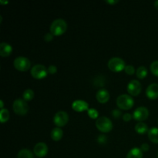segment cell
Wrapping results in <instances>:
<instances>
[{
  "label": "cell",
  "mask_w": 158,
  "mask_h": 158,
  "mask_svg": "<svg viewBox=\"0 0 158 158\" xmlns=\"http://www.w3.org/2000/svg\"><path fill=\"white\" fill-rule=\"evenodd\" d=\"M67 29V23L63 19H55L51 24L49 30L54 36H60L66 32Z\"/></svg>",
  "instance_id": "6da1fadb"
},
{
  "label": "cell",
  "mask_w": 158,
  "mask_h": 158,
  "mask_svg": "<svg viewBox=\"0 0 158 158\" xmlns=\"http://www.w3.org/2000/svg\"><path fill=\"white\" fill-rule=\"evenodd\" d=\"M116 103H117V106L120 110H128L134 106V100L128 94H122L117 97Z\"/></svg>",
  "instance_id": "7a4b0ae2"
},
{
  "label": "cell",
  "mask_w": 158,
  "mask_h": 158,
  "mask_svg": "<svg viewBox=\"0 0 158 158\" xmlns=\"http://www.w3.org/2000/svg\"><path fill=\"white\" fill-rule=\"evenodd\" d=\"M96 127L102 133H109L113 129L112 121L106 117H99L96 120Z\"/></svg>",
  "instance_id": "3957f363"
},
{
  "label": "cell",
  "mask_w": 158,
  "mask_h": 158,
  "mask_svg": "<svg viewBox=\"0 0 158 158\" xmlns=\"http://www.w3.org/2000/svg\"><path fill=\"white\" fill-rule=\"evenodd\" d=\"M12 109H13L14 113L17 115L24 116L29 111V106L26 101H25L23 99H16L13 102Z\"/></svg>",
  "instance_id": "277c9868"
},
{
  "label": "cell",
  "mask_w": 158,
  "mask_h": 158,
  "mask_svg": "<svg viewBox=\"0 0 158 158\" xmlns=\"http://www.w3.org/2000/svg\"><path fill=\"white\" fill-rule=\"evenodd\" d=\"M13 66L15 69L21 72H25L30 69L31 62L28 58L24 56H19L14 60Z\"/></svg>",
  "instance_id": "5b68a950"
},
{
  "label": "cell",
  "mask_w": 158,
  "mask_h": 158,
  "mask_svg": "<svg viewBox=\"0 0 158 158\" xmlns=\"http://www.w3.org/2000/svg\"><path fill=\"white\" fill-rule=\"evenodd\" d=\"M126 67L124 60L119 57L111 58L108 62V68L114 73H118L123 70Z\"/></svg>",
  "instance_id": "8992f818"
},
{
  "label": "cell",
  "mask_w": 158,
  "mask_h": 158,
  "mask_svg": "<svg viewBox=\"0 0 158 158\" xmlns=\"http://www.w3.org/2000/svg\"><path fill=\"white\" fill-rule=\"evenodd\" d=\"M48 74L47 68L43 65H35L31 69V76L36 80H42L46 77Z\"/></svg>",
  "instance_id": "52a82bcc"
},
{
  "label": "cell",
  "mask_w": 158,
  "mask_h": 158,
  "mask_svg": "<svg viewBox=\"0 0 158 158\" xmlns=\"http://www.w3.org/2000/svg\"><path fill=\"white\" fill-rule=\"evenodd\" d=\"M68 121H69V115L65 111H58L54 116V124L57 126V127L60 128L66 126Z\"/></svg>",
  "instance_id": "ba28073f"
},
{
  "label": "cell",
  "mask_w": 158,
  "mask_h": 158,
  "mask_svg": "<svg viewBox=\"0 0 158 158\" xmlns=\"http://www.w3.org/2000/svg\"><path fill=\"white\" fill-rule=\"evenodd\" d=\"M148 117H149V110H148V108L144 107V106L137 107L133 114V118L139 122H142L147 120Z\"/></svg>",
  "instance_id": "9c48e42d"
},
{
  "label": "cell",
  "mask_w": 158,
  "mask_h": 158,
  "mask_svg": "<svg viewBox=\"0 0 158 158\" xmlns=\"http://www.w3.org/2000/svg\"><path fill=\"white\" fill-rule=\"evenodd\" d=\"M142 89L141 83L138 80H133L128 83L127 85V92L129 94L133 97H137L140 94Z\"/></svg>",
  "instance_id": "30bf717a"
},
{
  "label": "cell",
  "mask_w": 158,
  "mask_h": 158,
  "mask_svg": "<svg viewBox=\"0 0 158 158\" xmlns=\"http://www.w3.org/2000/svg\"><path fill=\"white\" fill-rule=\"evenodd\" d=\"M33 152L35 155H36L38 157H43L46 156L48 154V147L43 142H40L36 143L34 147Z\"/></svg>",
  "instance_id": "8fae6325"
},
{
  "label": "cell",
  "mask_w": 158,
  "mask_h": 158,
  "mask_svg": "<svg viewBox=\"0 0 158 158\" xmlns=\"http://www.w3.org/2000/svg\"><path fill=\"white\" fill-rule=\"evenodd\" d=\"M72 109L76 112H83L89 110V104L87 102L82 100H77L73 102Z\"/></svg>",
  "instance_id": "7c38bea8"
},
{
  "label": "cell",
  "mask_w": 158,
  "mask_h": 158,
  "mask_svg": "<svg viewBox=\"0 0 158 158\" xmlns=\"http://www.w3.org/2000/svg\"><path fill=\"white\" fill-rule=\"evenodd\" d=\"M146 96L150 100H156L158 98L157 83H152L148 86L146 89Z\"/></svg>",
  "instance_id": "4fadbf2b"
},
{
  "label": "cell",
  "mask_w": 158,
  "mask_h": 158,
  "mask_svg": "<svg viewBox=\"0 0 158 158\" xmlns=\"http://www.w3.org/2000/svg\"><path fill=\"white\" fill-rule=\"evenodd\" d=\"M110 94L106 89H101L100 90L97 91V95H96V98H97V100L100 103H106L109 101L110 100Z\"/></svg>",
  "instance_id": "5bb4252c"
},
{
  "label": "cell",
  "mask_w": 158,
  "mask_h": 158,
  "mask_svg": "<svg viewBox=\"0 0 158 158\" xmlns=\"http://www.w3.org/2000/svg\"><path fill=\"white\" fill-rule=\"evenodd\" d=\"M12 52V47L7 43H2L0 44V56L2 57H7Z\"/></svg>",
  "instance_id": "9a60e30c"
},
{
  "label": "cell",
  "mask_w": 158,
  "mask_h": 158,
  "mask_svg": "<svg viewBox=\"0 0 158 158\" xmlns=\"http://www.w3.org/2000/svg\"><path fill=\"white\" fill-rule=\"evenodd\" d=\"M148 138L152 143H158V128L152 127L148 131Z\"/></svg>",
  "instance_id": "2e32d148"
},
{
  "label": "cell",
  "mask_w": 158,
  "mask_h": 158,
  "mask_svg": "<svg viewBox=\"0 0 158 158\" xmlns=\"http://www.w3.org/2000/svg\"><path fill=\"white\" fill-rule=\"evenodd\" d=\"M127 158H143V151L140 148H134L128 152Z\"/></svg>",
  "instance_id": "e0dca14e"
},
{
  "label": "cell",
  "mask_w": 158,
  "mask_h": 158,
  "mask_svg": "<svg viewBox=\"0 0 158 158\" xmlns=\"http://www.w3.org/2000/svg\"><path fill=\"white\" fill-rule=\"evenodd\" d=\"M63 131L60 127H55L51 131V138L54 141H59L63 138Z\"/></svg>",
  "instance_id": "ac0fdd59"
},
{
  "label": "cell",
  "mask_w": 158,
  "mask_h": 158,
  "mask_svg": "<svg viewBox=\"0 0 158 158\" xmlns=\"http://www.w3.org/2000/svg\"><path fill=\"white\" fill-rule=\"evenodd\" d=\"M134 128H135L136 132L138 133L139 134H144L149 131L146 123H143V122H139L138 123L136 124Z\"/></svg>",
  "instance_id": "d6986e66"
},
{
  "label": "cell",
  "mask_w": 158,
  "mask_h": 158,
  "mask_svg": "<svg viewBox=\"0 0 158 158\" xmlns=\"http://www.w3.org/2000/svg\"><path fill=\"white\" fill-rule=\"evenodd\" d=\"M17 158H34L33 154L29 149H22L19 151Z\"/></svg>",
  "instance_id": "ffe728a7"
},
{
  "label": "cell",
  "mask_w": 158,
  "mask_h": 158,
  "mask_svg": "<svg viewBox=\"0 0 158 158\" xmlns=\"http://www.w3.org/2000/svg\"><path fill=\"white\" fill-rule=\"evenodd\" d=\"M136 75H137L138 79L143 80L148 75V69H147V68L145 66H140V67L137 68V71H136Z\"/></svg>",
  "instance_id": "44dd1931"
},
{
  "label": "cell",
  "mask_w": 158,
  "mask_h": 158,
  "mask_svg": "<svg viewBox=\"0 0 158 158\" xmlns=\"http://www.w3.org/2000/svg\"><path fill=\"white\" fill-rule=\"evenodd\" d=\"M34 92L32 89H27L23 92V99L25 101H31L34 98Z\"/></svg>",
  "instance_id": "7402d4cb"
},
{
  "label": "cell",
  "mask_w": 158,
  "mask_h": 158,
  "mask_svg": "<svg viewBox=\"0 0 158 158\" xmlns=\"http://www.w3.org/2000/svg\"><path fill=\"white\" fill-rule=\"evenodd\" d=\"M9 110L7 109H2L0 111V121L2 123H4L7 122L9 119Z\"/></svg>",
  "instance_id": "603a6c76"
},
{
  "label": "cell",
  "mask_w": 158,
  "mask_h": 158,
  "mask_svg": "<svg viewBox=\"0 0 158 158\" xmlns=\"http://www.w3.org/2000/svg\"><path fill=\"white\" fill-rule=\"evenodd\" d=\"M87 114L88 116L90 117L91 119H98L99 118V113L98 111L96 109H94V108H90L87 110Z\"/></svg>",
  "instance_id": "cb8c5ba5"
},
{
  "label": "cell",
  "mask_w": 158,
  "mask_h": 158,
  "mask_svg": "<svg viewBox=\"0 0 158 158\" xmlns=\"http://www.w3.org/2000/svg\"><path fill=\"white\" fill-rule=\"evenodd\" d=\"M151 71L154 76L158 77V60L154 61L151 64Z\"/></svg>",
  "instance_id": "d4e9b609"
},
{
  "label": "cell",
  "mask_w": 158,
  "mask_h": 158,
  "mask_svg": "<svg viewBox=\"0 0 158 158\" xmlns=\"http://www.w3.org/2000/svg\"><path fill=\"white\" fill-rule=\"evenodd\" d=\"M124 71L127 75L130 76L134 75L135 73V69H134V66H132V65H127V66H126Z\"/></svg>",
  "instance_id": "484cf974"
},
{
  "label": "cell",
  "mask_w": 158,
  "mask_h": 158,
  "mask_svg": "<svg viewBox=\"0 0 158 158\" xmlns=\"http://www.w3.org/2000/svg\"><path fill=\"white\" fill-rule=\"evenodd\" d=\"M97 142L100 144H104L107 142V137L105 135H100L97 138Z\"/></svg>",
  "instance_id": "4316f807"
},
{
  "label": "cell",
  "mask_w": 158,
  "mask_h": 158,
  "mask_svg": "<svg viewBox=\"0 0 158 158\" xmlns=\"http://www.w3.org/2000/svg\"><path fill=\"white\" fill-rule=\"evenodd\" d=\"M47 70H48V73L53 75V74L56 73L57 67L56 66H54V65H50V66L47 68Z\"/></svg>",
  "instance_id": "83f0119b"
},
{
  "label": "cell",
  "mask_w": 158,
  "mask_h": 158,
  "mask_svg": "<svg viewBox=\"0 0 158 158\" xmlns=\"http://www.w3.org/2000/svg\"><path fill=\"white\" fill-rule=\"evenodd\" d=\"M53 37H54V35H52L51 32H48V33H46V35H44L43 39H44L45 41L47 42V43H49V42H51L52 40H53Z\"/></svg>",
  "instance_id": "f1b7e54d"
},
{
  "label": "cell",
  "mask_w": 158,
  "mask_h": 158,
  "mask_svg": "<svg viewBox=\"0 0 158 158\" xmlns=\"http://www.w3.org/2000/svg\"><path fill=\"white\" fill-rule=\"evenodd\" d=\"M121 111L120 110H114L112 111V115L113 117H114V118H120V117H121Z\"/></svg>",
  "instance_id": "f546056e"
},
{
  "label": "cell",
  "mask_w": 158,
  "mask_h": 158,
  "mask_svg": "<svg viewBox=\"0 0 158 158\" xmlns=\"http://www.w3.org/2000/svg\"><path fill=\"white\" fill-rule=\"evenodd\" d=\"M132 118H133V116L131 115V114H128V113L123 114V120H124L125 122L130 121V120H131Z\"/></svg>",
  "instance_id": "4dcf8cb0"
},
{
  "label": "cell",
  "mask_w": 158,
  "mask_h": 158,
  "mask_svg": "<svg viewBox=\"0 0 158 158\" xmlns=\"http://www.w3.org/2000/svg\"><path fill=\"white\" fill-rule=\"evenodd\" d=\"M149 148L150 146L148 143H143V144H141V146H140V150H141L143 152H147V151H149Z\"/></svg>",
  "instance_id": "1f68e13d"
},
{
  "label": "cell",
  "mask_w": 158,
  "mask_h": 158,
  "mask_svg": "<svg viewBox=\"0 0 158 158\" xmlns=\"http://www.w3.org/2000/svg\"><path fill=\"white\" fill-rule=\"evenodd\" d=\"M106 3H108V4L110 5H114V4H117V3H118V1L117 0H115V1H114V0H107V1H106Z\"/></svg>",
  "instance_id": "d6a6232c"
},
{
  "label": "cell",
  "mask_w": 158,
  "mask_h": 158,
  "mask_svg": "<svg viewBox=\"0 0 158 158\" xmlns=\"http://www.w3.org/2000/svg\"><path fill=\"white\" fill-rule=\"evenodd\" d=\"M3 106H4V103H3V101L2 100H0V108H1V110H2V109H4V108H3Z\"/></svg>",
  "instance_id": "836d02e7"
},
{
  "label": "cell",
  "mask_w": 158,
  "mask_h": 158,
  "mask_svg": "<svg viewBox=\"0 0 158 158\" xmlns=\"http://www.w3.org/2000/svg\"><path fill=\"white\" fill-rule=\"evenodd\" d=\"M154 7H155L156 9H157V10H158V0H157V1H155V2H154Z\"/></svg>",
  "instance_id": "e575fe53"
},
{
  "label": "cell",
  "mask_w": 158,
  "mask_h": 158,
  "mask_svg": "<svg viewBox=\"0 0 158 158\" xmlns=\"http://www.w3.org/2000/svg\"><path fill=\"white\" fill-rule=\"evenodd\" d=\"M0 3H1V4H8L9 2H4L2 1V0H0Z\"/></svg>",
  "instance_id": "d590c367"
},
{
  "label": "cell",
  "mask_w": 158,
  "mask_h": 158,
  "mask_svg": "<svg viewBox=\"0 0 158 158\" xmlns=\"http://www.w3.org/2000/svg\"><path fill=\"white\" fill-rule=\"evenodd\" d=\"M157 158H158V154H157Z\"/></svg>",
  "instance_id": "8d00e7d4"
}]
</instances>
